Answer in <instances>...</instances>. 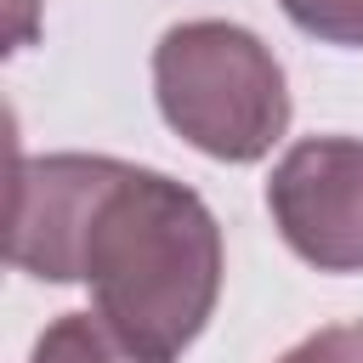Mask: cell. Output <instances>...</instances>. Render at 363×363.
Segmentation results:
<instances>
[{
  "instance_id": "5",
  "label": "cell",
  "mask_w": 363,
  "mask_h": 363,
  "mask_svg": "<svg viewBox=\"0 0 363 363\" xmlns=\"http://www.w3.org/2000/svg\"><path fill=\"white\" fill-rule=\"evenodd\" d=\"M28 363H147L96 312H62L28 352Z\"/></svg>"
},
{
  "instance_id": "2",
  "label": "cell",
  "mask_w": 363,
  "mask_h": 363,
  "mask_svg": "<svg viewBox=\"0 0 363 363\" xmlns=\"http://www.w3.org/2000/svg\"><path fill=\"white\" fill-rule=\"evenodd\" d=\"M153 102L164 125L221 164L267 159L289 130V79L261 34L193 17L153 45Z\"/></svg>"
},
{
  "instance_id": "4",
  "label": "cell",
  "mask_w": 363,
  "mask_h": 363,
  "mask_svg": "<svg viewBox=\"0 0 363 363\" xmlns=\"http://www.w3.org/2000/svg\"><path fill=\"white\" fill-rule=\"evenodd\" d=\"M119 159L108 153H40L11 170V267L45 284H79V244Z\"/></svg>"
},
{
  "instance_id": "1",
  "label": "cell",
  "mask_w": 363,
  "mask_h": 363,
  "mask_svg": "<svg viewBox=\"0 0 363 363\" xmlns=\"http://www.w3.org/2000/svg\"><path fill=\"white\" fill-rule=\"evenodd\" d=\"M221 221L176 176L125 164L102 187L85 244L79 284H91V312L147 363H176L221 301Z\"/></svg>"
},
{
  "instance_id": "6",
  "label": "cell",
  "mask_w": 363,
  "mask_h": 363,
  "mask_svg": "<svg viewBox=\"0 0 363 363\" xmlns=\"http://www.w3.org/2000/svg\"><path fill=\"white\" fill-rule=\"evenodd\" d=\"M278 6L301 34L340 51H363V0H278Z\"/></svg>"
},
{
  "instance_id": "7",
  "label": "cell",
  "mask_w": 363,
  "mask_h": 363,
  "mask_svg": "<svg viewBox=\"0 0 363 363\" xmlns=\"http://www.w3.org/2000/svg\"><path fill=\"white\" fill-rule=\"evenodd\" d=\"M278 363H363V323H329V329L295 340Z\"/></svg>"
},
{
  "instance_id": "3",
  "label": "cell",
  "mask_w": 363,
  "mask_h": 363,
  "mask_svg": "<svg viewBox=\"0 0 363 363\" xmlns=\"http://www.w3.org/2000/svg\"><path fill=\"white\" fill-rule=\"evenodd\" d=\"M278 238L318 272H363V136H301L267 176Z\"/></svg>"
}]
</instances>
